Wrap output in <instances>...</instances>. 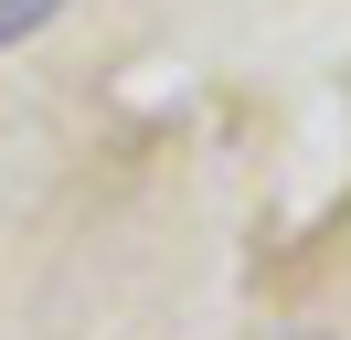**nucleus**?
Masks as SVG:
<instances>
[{"label":"nucleus","instance_id":"nucleus-1","mask_svg":"<svg viewBox=\"0 0 351 340\" xmlns=\"http://www.w3.org/2000/svg\"><path fill=\"white\" fill-rule=\"evenodd\" d=\"M53 11H64V0H0V42H22V32H43Z\"/></svg>","mask_w":351,"mask_h":340}]
</instances>
